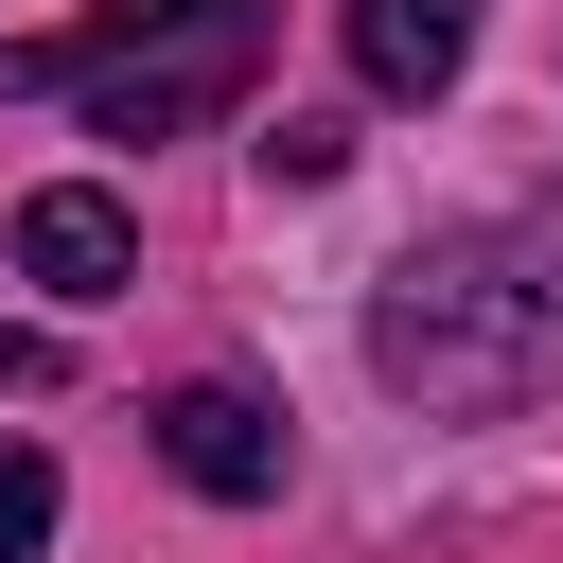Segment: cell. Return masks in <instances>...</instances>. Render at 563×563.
Returning a JSON list of instances; mask_svg holds the SVG:
<instances>
[{"label":"cell","mask_w":563,"mask_h":563,"mask_svg":"<svg viewBox=\"0 0 563 563\" xmlns=\"http://www.w3.org/2000/svg\"><path fill=\"white\" fill-rule=\"evenodd\" d=\"M369 369L422 422H510L528 387H563V246L545 229H440L369 282Z\"/></svg>","instance_id":"obj_1"},{"label":"cell","mask_w":563,"mask_h":563,"mask_svg":"<svg viewBox=\"0 0 563 563\" xmlns=\"http://www.w3.org/2000/svg\"><path fill=\"white\" fill-rule=\"evenodd\" d=\"M0 88H53L106 141H176L264 88V0H106L88 35H0Z\"/></svg>","instance_id":"obj_2"},{"label":"cell","mask_w":563,"mask_h":563,"mask_svg":"<svg viewBox=\"0 0 563 563\" xmlns=\"http://www.w3.org/2000/svg\"><path fill=\"white\" fill-rule=\"evenodd\" d=\"M158 457H176L211 510H264L299 440H282V405H264V387H229V369H211V387H176V405H158Z\"/></svg>","instance_id":"obj_3"},{"label":"cell","mask_w":563,"mask_h":563,"mask_svg":"<svg viewBox=\"0 0 563 563\" xmlns=\"http://www.w3.org/2000/svg\"><path fill=\"white\" fill-rule=\"evenodd\" d=\"M18 282L35 299H123L141 282V229H123V194H88V176H53V194H18Z\"/></svg>","instance_id":"obj_4"},{"label":"cell","mask_w":563,"mask_h":563,"mask_svg":"<svg viewBox=\"0 0 563 563\" xmlns=\"http://www.w3.org/2000/svg\"><path fill=\"white\" fill-rule=\"evenodd\" d=\"M334 18H352V88L387 106H440L475 70V0H334Z\"/></svg>","instance_id":"obj_5"},{"label":"cell","mask_w":563,"mask_h":563,"mask_svg":"<svg viewBox=\"0 0 563 563\" xmlns=\"http://www.w3.org/2000/svg\"><path fill=\"white\" fill-rule=\"evenodd\" d=\"M18 545H53V457H35V440H0V563H18Z\"/></svg>","instance_id":"obj_6"},{"label":"cell","mask_w":563,"mask_h":563,"mask_svg":"<svg viewBox=\"0 0 563 563\" xmlns=\"http://www.w3.org/2000/svg\"><path fill=\"white\" fill-rule=\"evenodd\" d=\"M334 158H352V141H334V123H317V106H282V123H264V176H299V194H317V176H334Z\"/></svg>","instance_id":"obj_7"},{"label":"cell","mask_w":563,"mask_h":563,"mask_svg":"<svg viewBox=\"0 0 563 563\" xmlns=\"http://www.w3.org/2000/svg\"><path fill=\"white\" fill-rule=\"evenodd\" d=\"M0 387H35V334H0Z\"/></svg>","instance_id":"obj_8"}]
</instances>
